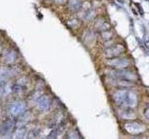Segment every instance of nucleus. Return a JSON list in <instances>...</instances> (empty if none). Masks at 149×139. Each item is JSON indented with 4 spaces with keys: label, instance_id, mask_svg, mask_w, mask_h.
I'll return each mask as SVG.
<instances>
[{
    "label": "nucleus",
    "instance_id": "1",
    "mask_svg": "<svg viewBox=\"0 0 149 139\" xmlns=\"http://www.w3.org/2000/svg\"><path fill=\"white\" fill-rule=\"evenodd\" d=\"M114 99L118 105H125L128 108L134 107L137 104L136 96L127 91H118L114 95Z\"/></svg>",
    "mask_w": 149,
    "mask_h": 139
},
{
    "label": "nucleus",
    "instance_id": "2",
    "mask_svg": "<svg viewBox=\"0 0 149 139\" xmlns=\"http://www.w3.org/2000/svg\"><path fill=\"white\" fill-rule=\"evenodd\" d=\"M124 129L130 134L137 136L144 131V126L143 123H138V121H128L124 124Z\"/></svg>",
    "mask_w": 149,
    "mask_h": 139
},
{
    "label": "nucleus",
    "instance_id": "3",
    "mask_svg": "<svg viewBox=\"0 0 149 139\" xmlns=\"http://www.w3.org/2000/svg\"><path fill=\"white\" fill-rule=\"evenodd\" d=\"M26 111V104L23 102L11 103L9 107V111L11 116H21Z\"/></svg>",
    "mask_w": 149,
    "mask_h": 139
},
{
    "label": "nucleus",
    "instance_id": "4",
    "mask_svg": "<svg viewBox=\"0 0 149 139\" xmlns=\"http://www.w3.org/2000/svg\"><path fill=\"white\" fill-rule=\"evenodd\" d=\"M18 73L17 68L16 67H11V68H6L0 70V86L5 85L7 83L8 79L10 76L14 75Z\"/></svg>",
    "mask_w": 149,
    "mask_h": 139
},
{
    "label": "nucleus",
    "instance_id": "5",
    "mask_svg": "<svg viewBox=\"0 0 149 139\" xmlns=\"http://www.w3.org/2000/svg\"><path fill=\"white\" fill-rule=\"evenodd\" d=\"M51 101L49 99V96H40V98L37 99V104L36 106L38 108V109L42 111H46L49 108L51 107Z\"/></svg>",
    "mask_w": 149,
    "mask_h": 139
},
{
    "label": "nucleus",
    "instance_id": "6",
    "mask_svg": "<svg viewBox=\"0 0 149 139\" xmlns=\"http://www.w3.org/2000/svg\"><path fill=\"white\" fill-rule=\"evenodd\" d=\"M17 58V53H16L15 50L9 48L7 49L3 54V60L7 64H12L14 63V61Z\"/></svg>",
    "mask_w": 149,
    "mask_h": 139
},
{
    "label": "nucleus",
    "instance_id": "7",
    "mask_svg": "<svg viewBox=\"0 0 149 139\" xmlns=\"http://www.w3.org/2000/svg\"><path fill=\"white\" fill-rule=\"evenodd\" d=\"M14 125H15V123L13 120H11V119L6 120L2 123L1 127H0V134H1L2 136H6V134H8L11 131Z\"/></svg>",
    "mask_w": 149,
    "mask_h": 139
},
{
    "label": "nucleus",
    "instance_id": "8",
    "mask_svg": "<svg viewBox=\"0 0 149 139\" xmlns=\"http://www.w3.org/2000/svg\"><path fill=\"white\" fill-rule=\"evenodd\" d=\"M69 9L74 12L78 11L82 7V2L81 0H69L68 2Z\"/></svg>",
    "mask_w": 149,
    "mask_h": 139
},
{
    "label": "nucleus",
    "instance_id": "9",
    "mask_svg": "<svg viewBox=\"0 0 149 139\" xmlns=\"http://www.w3.org/2000/svg\"><path fill=\"white\" fill-rule=\"evenodd\" d=\"M108 64L110 66L113 67H117V68H123V67L127 66V61L123 60H112L110 61H108Z\"/></svg>",
    "mask_w": 149,
    "mask_h": 139
},
{
    "label": "nucleus",
    "instance_id": "10",
    "mask_svg": "<svg viewBox=\"0 0 149 139\" xmlns=\"http://www.w3.org/2000/svg\"><path fill=\"white\" fill-rule=\"evenodd\" d=\"M26 136V128L23 126V127H20L19 130L17 131L15 134V138L14 139H24Z\"/></svg>",
    "mask_w": 149,
    "mask_h": 139
},
{
    "label": "nucleus",
    "instance_id": "11",
    "mask_svg": "<svg viewBox=\"0 0 149 139\" xmlns=\"http://www.w3.org/2000/svg\"><path fill=\"white\" fill-rule=\"evenodd\" d=\"M121 117L123 119H126V120H132L135 117V114H134V112H132L131 111L125 109V111H122Z\"/></svg>",
    "mask_w": 149,
    "mask_h": 139
},
{
    "label": "nucleus",
    "instance_id": "12",
    "mask_svg": "<svg viewBox=\"0 0 149 139\" xmlns=\"http://www.w3.org/2000/svg\"><path fill=\"white\" fill-rule=\"evenodd\" d=\"M65 125H66V121H65V120H63L59 124L57 125V128H56L55 130H56V132H57V134H58V136H59V134H63V133L64 132Z\"/></svg>",
    "mask_w": 149,
    "mask_h": 139
},
{
    "label": "nucleus",
    "instance_id": "13",
    "mask_svg": "<svg viewBox=\"0 0 149 139\" xmlns=\"http://www.w3.org/2000/svg\"><path fill=\"white\" fill-rule=\"evenodd\" d=\"M80 136L79 134H76L74 132H70L67 136H66V139H78Z\"/></svg>",
    "mask_w": 149,
    "mask_h": 139
},
{
    "label": "nucleus",
    "instance_id": "14",
    "mask_svg": "<svg viewBox=\"0 0 149 139\" xmlns=\"http://www.w3.org/2000/svg\"><path fill=\"white\" fill-rule=\"evenodd\" d=\"M144 114L146 115V117L147 118V119L149 120V107H147L146 109H144Z\"/></svg>",
    "mask_w": 149,
    "mask_h": 139
},
{
    "label": "nucleus",
    "instance_id": "15",
    "mask_svg": "<svg viewBox=\"0 0 149 139\" xmlns=\"http://www.w3.org/2000/svg\"><path fill=\"white\" fill-rule=\"evenodd\" d=\"M55 126H56V121H52V123H49V124H48V127H49V128H51V129L54 128Z\"/></svg>",
    "mask_w": 149,
    "mask_h": 139
},
{
    "label": "nucleus",
    "instance_id": "16",
    "mask_svg": "<svg viewBox=\"0 0 149 139\" xmlns=\"http://www.w3.org/2000/svg\"><path fill=\"white\" fill-rule=\"evenodd\" d=\"M66 1H67V0H54V3L55 4H64Z\"/></svg>",
    "mask_w": 149,
    "mask_h": 139
},
{
    "label": "nucleus",
    "instance_id": "17",
    "mask_svg": "<svg viewBox=\"0 0 149 139\" xmlns=\"http://www.w3.org/2000/svg\"><path fill=\"white\" fill-rule=\"evenodd\" d=\"M26 139H35V136H33V134L31 133V134H29V136H28V137Z\"/></svg>",
    "mask_w": 149,
    "mask_h": 139
},
{
    "label": "nucleus",
    "instance_id": "18",
    "mask_svg": "<svg viewBox=\"0 0 149 139\" xmlns=\"http://www.w3.org/2000/svg\"><path fill=\"white\" fill-rule=\"evenodd\" d=\"M132 139H140V138H137V137H134V138H132Z\"/></svg>",
    "mask_w": 149,
    "mask_h": 139
},
{
    "label": "nucleus",
    "instance_id": "19",
    "mask_svg": "<svg viewBox=\"0 0 149 139\" xmlns=\"http://www.w3.org/2000/svg\"><path fill=\"white\" fill-rule=\"evenodd\" d=\"M0 46H1V41H0Z\"/></svg>",
    "mask_w": 149,
    "mask_h": 139
},
{
    "label": "nucleus",
    "instance_id": "20",
    "mask_svg": "<svg viewBox=\"0 0 149 139\" xmlns=\"http://www.w3.org/2000/svg\"><path fill=\"white\" fill-rule=\"evenodd\" d=\"M0 57H1V51H0Z\"/></svg>",
    "mask_w": 149,
    "mask_h": 139
},
{
    "label": "nucleus",
    "instance_id": "21",
    "mask_svg": "<svg viewBox=\"0 0 149 139\" xmlns=\"http://www.w3.org/2000/svg\"><path fill=\"white\" fill-rule=\"evenodd\" d=\"M45 139H47V138H45Z\"/></svg>",
    "mask_w": 149,
    "mask_h": 139
}]
</instances>
